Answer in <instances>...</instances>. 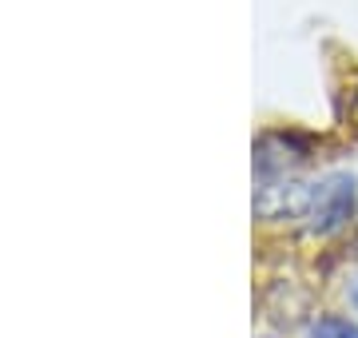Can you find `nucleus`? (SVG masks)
<instances>
[{
	"label": "nucleus",
	"instance_id": "2",
	"mask_svg": "<svg viewBox=\"0 0 358 338\" xmlns=\"http://www.w3.org/2000/svg\"><path fill=\"white\" fill-rule=\"evenodd\" d=\"M307 163V140L294 131H263L255 140V175L259 183L294 179V171Z\"/></svg>",
	"mask_w": 358,
	"mask_h": 338
},
{
	"label": "nucleus",
	"instance_id": "1",
	"mask_svg": "<svg viewBox=\"0 0 358 338\" xmlns=\"http://www.w3.org/2000/svg\"><path fill=\"white\" fill-rule=\"evenodd\" d=\"M350 211H355V175L334 171L307 187V203L299 219L310 235H334L338 227H346Z\"/></svg>",
	"mask_w": 358,
	"mask_h": 338
},
{
	"label": "nucleus",
	"instance_id": "3",
	"mask_svg": "<svg viewBox=\"0 0 358 338\" xmlns=\"http://www.w3.org/2000/svg\"><path fill=\"white\" fill-rule=\"evenodd\" d=\"M263 314H267L271 326L291 330V326H299L310 314V291H303L291 279H279V283H271L263 291Z\"/></svg>",
	"mask_w": 358,
	"mask_h": 338
},
{
	"label": "nucleus",
	"instance_id": "4",
	"mask_svg": "<svg viewBox=\"0 0 358 338\" xmlns=\"http://www.w3.org/2000/svg\"><path fill=\"white\" fill-rule=\"evenodd\" d=\"M310 338H358V326L350 318H338V314H327L319 323H310Z\"/></svg>",
	"mask_w": 358,
	"mask_h": 338
},
{
	"label": "nucleus",
	"instance_id": "5",
	"mask_svg": "<svg viewBox=\"0 0 358 338\" xmlns=\"http://www.w3.org/2000/svg\"><path fill=\"white\" fill-rule=\"evenodd\" d=\"M350 124L358 128V88H355V100H350Z\"/></svg>",
	"mask_w": 358,
	"mask_h": 338
},
{
	"label": "nucleus",
	"instance_id": "6",
	"mask_svg": "<svg viewBox=\"0 0 358 338\" xmlns=\"http://www.w3.org/2000/svg\"><path fill=\"white\" fill-rule=\"evenodd\" d=\"M350 302H355V307H358V283L350 286Z\"/></svg>",
	"mask_w": 358,
	"mask_h": 338
}]
</instances>
